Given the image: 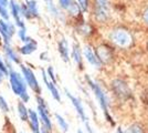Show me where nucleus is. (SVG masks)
<instances>
[{
  "label": "nucleus",
  "instance_id": "f257e3e1",
  "mask_svg": "<svg viewBox=\"0 0 148 133\" xmlns=\"http://www.w3.org/2000/svg\"><path fill=\"white\" fill-rule=\"evenodd\" d=\"M9 82H10V87L13 93L16 95H22L23 93L28 92L27 90V83H25V79L21 73H19L17 71L11 69L9 71Z\"/></svg>",
  "mask_w": 148,
  "mask_h": 133
},
{
  "label": "nucleus",
  "instance_id": "f03ea898",
  "mask_svg": "<svg viewBox=\"0 0 148 133\" xmlns=\"http://www.w3.org/2000/svg\"><path fill=\"white\" fill-rule=\"evenodd\" d=\"M86 80H87V83H88V85H90V88L93 90V92H94V94L96 96V99H97V101H99V107L103 109V111H104V113L106 114V116H107V119L108 121H112L111 116L108 115V99H107V96L106 94L104 93V91H103V89L101 88V85H99V83L94 82L93 80L90 79V76H86Z\"/></svg>",
  "mask_w": 148,
  "mask_h": 133
},
{
  "label": "nucleus",
  "instance_id": "7ed1b4c3",
  "mask_svg": "<svg viewBox=\"0 0 148 133\" xmlns=\"http://www.w3.org/2000/svg\"><path fill=\"white\" fill-rule=\"evenodd\" d=\"M65 93H66V96L70 99L71 103L73 104L74 109L76 110V112H77L79 116L81 118L82 122H84V124H85V127H86L87 132H88V133H94V132H93V130H92V127H91V125H90V123H88V119H87L86 113H85V111H84V108H83V104H82L81 100L79 99V98L74 96L73 94H71L68 90H65Z\"/></svg>",
  "mask_w": 148,
  "mask_h": 133
},
{
  "label": "nucleus",
  "instance_id": "20e7f679",
  "mask_svg": "<svg viewBox=\"0 0 148 133\" xmlns=\"http://www.w3.org/2000/svg\"><path fill=\"white\" fill-rule=\"evenodd\" d=\"M17 32V27L9 20L0 19V37L3 40L5 44H10L12 37Z\"/></svg>",
  "mask_w": 148,
  "mask_h": 133
},
{
  "label": "nucleus",
  "instance_id": "39448f33",
  "mask_svg": "<svg viewBox=\"0 0 148 133\" xmlns=\"http://www.w3.org/2000/svg\"><path fill=\"white\" fill-rule=\"evenodd\" d=\"M20 68H21V73H22V76L25 79L27 85H29L33 92L40 94L41 93V88H40V84L38 82L33 71L29 67H25V65H22V64H20Z\"/></svg>",
  "mask_w": 148,
  "mask_h": 133
},
{
  "label": "nucleus",
  "instance_id": "423d86ee",
  "mask_svg": "<svg viewBox=\"0 0 148 133\" xmlns=\"http://www.w3.org/2000/svg\"><path fill=\"white\" fill-rule=\"evenodd\" d=\"M110 38L114 43L118 45V47H122V48H126L132 43V36L130 34V32H127L126 30L123 29H117V30H114L110 34Z\"/></svg>",
  "mask_w": 148,
  "mask_h": 133
},
{
  "label": "nucleus",
  "instance_id": "0eeeda50",
  "mask_svg": "<svg viewBox=\"0 0 148 133\" xmlns=\"http://www.w3.org/2000/svg\"><path fill=\"white\" fill-rule=\"evenodd\" d=\"M110 16V2L108 0H95V17L103 22L106 21Z\"/></svg>",
  "mask_w": 148,
  "mask_h": 133
},
{
  "label": "nucleus",
  "instance_id": "6e6552de",
  "mask_svg": "<svg viewBox=\"0 0 148 133\" xmlns=\"http://www.w3.org/2000/svg\"><path fill=\"white\" fill-rule=\"evenodd\" d=\"M9 12L10 16L14 19V25L18 28H23L25 27V23L23 21V18L21 17V11H20V3L16 0H9Z\"/></svg>",
  "mask_w": 148,
  "mask_h": 133
},
{
  "label": "nucleus",
  "instance_id": "1a4fd4ad",
  "mask_svg": "<svg viewBox=\"0 0 148 133\" xmlns=\"http://www.w3.org/2000/svg\"><path fill=\"white\" fill-rule=\"evenodd\" d=\"M38 115H39V120H41L42 124H43L44 130L51 131L52 130V122H51L49 116V109L38 105Z\"/></svg>",
  "mask_w": 148,
  "mask_h": 133
},
{
  "label": "nucleus",
  "instance_id": "9d476101",
  "mask_svg": "<svg viewBox=\"0 0 148 133\" xmlns=\"http://www.w3.org/2000/svg\"><path fill=\"white\" fill-rule=\"evenodd\" d=\"M113 89H114L115 93L121 98H128L130 95L128 85L122 80H114L113 81Z\"/></svg>",
  "mask_w": 148,
  "mask_h": 133
},
{
  "label": "nucleus",
  "instance_id": "9b49d317",
  "mask_svg": "<svg viewBox=\"0 0 148 133\" xmlns=\"http://www.w3.org/2000/svg\"><path fill=\"white\" fill-rule=\"evenodd\" d=\"M42 78H43V81H44V83H45V85H47L48 90L50 91V93H51L52 96H53V99L56 100L58 102L61 101V95H60V93H59V90L56 89V85L52 82V81H49L48 74H47V71H44V70H42Z\"/></svg>",
  "mask_w": 148,
  "mask_h": 133
},
{
  "label": "nucleus",
  "instance_id": "f8f14e48",
  "mask_svg": "<svg viewBox=\"0 0 148 133\" xmlns=\"http://www.w3.org/2000/svg\"><path fill=\"white\" fill-rule=\"evenodd\" d=\"M29 112V124H30L31 131L33 133H41V130H40V120H39V115L36 111H33L32 109H29L28 110Z\"/></svg>",
  "mask_w": 148,
  "mask_h": 133
},
{
  "label": "nucleus",
  "instance_id": "ddd939ff",
  "mask_svg": "<svg viewBox=\"0 0 148 133\" xmlns=\"http://www.w3.org/2000/svg\"><path fill=\"white\" fill-rule=\"evenodd\" d=\"M84 56L86 58V60L88 61V63L92 64L95 68H101L102 65V61L99 59V57L95 54V52L92 50V48L90 47H85L84 48Z\"/></svg>",
  "mask_w": 148,
  "mask_h": 133
},
{
  "label": "nucleus",
  "instance_id": "4468645a",
  "mask_svg": "<svg viewBox=\"0 0 148 133\" xmlns=\"http://www.w3.org/2000/svg\"><path fill=\"white\" fill-rule=\"evenodd\" d=\"M3 52H5V56L8 60H10L17 64H21V59L19 57V54L16 52L14 49H12V47L10 44H3Z\"/></svg>",
  "mask_w": 148,
  "mask_h": 133
},
{
  "label": "nucleus",
  "instance_id": "2eb2a0df",
  "mask_svg": "<svg viewBox=\"0 0 148 133\" xmlns=\"http://www.w3.org/2000/svg\"><path fill=\"white\" fill-rule=\"evenodd\" d=\"M59 52L61 56L62 60L64 62L70 61V51H69V43L66 39H61L59 42Z\"/></svg>",
  "mask_w": 148,
  "mask_h": 133
},
{
  "label": "nucleus",
  "instance_id": "dca6fc26",
  "mask_svg": "<svg viewBox=\"0 0 148 133\" xmlns=\"http://www.w3.org/2000/svg\"><path fill=\"white\" fill-rule=\"evenodd\" d=\"M37 48H38L37 42L32 39L29 42H25V43L19 49V52H20L21 54H23V56H30V54H32L34 51L37 50Z\"/></svg>",
  "mask_w": 148,
  "mask_h": 133
},
{
  "label": "nucleus",
  "instance_id": "f3484780",
  "mask_svg": "<svg viewBox=\"0 0 148 133\" xmlns=\"http://www.w3.org/2000/svg\"><path fill=\"white\" fill-rule=\"evenodd\" d=\"M72 59L74 62L77 64L82 69V51H81L80 45L77 43H73V48H72Z\"/></svg>",
  "mask_w": 148,
  "mask_h": 133
},
{
  "label": "nucleus",
  "instance_id": "a211bd4d",
  "mask_svg": "<svg viewBox=\"0 0 148 133\" xmlns=\"http://www.w3.org/2000/svg\"><path fill=\"white\" fill-rule=\"evenodd\" d=\"M25 6L28 8V10L30 11L32 18H38V17L40 16L38 2L36 0H25Z\"/></svg>",
  "mask_w": 148,
  "mask_h": 133
},
{
  "label": "nucleus",
  "instance_id": "6ab92c4d",
  "mask_svg": "<svg viewBox=\"0 0 148 133\" xmlns=\"http://www.w3.org/2000/svg\"><path fill=\"white\" fill-rule=\"evenodd\" d=\"M17 110H18V115L20 118V120L25 122V121L29 120V112H28V109L25 105V103L22 101H20L17 105Z\"/></svg>",
  "mask_w": 148,
  "mask_h": 133
},
{
  "label": "nucleus",
  "instance_id": "aec40b11",
  "mask_svg": "<svg viewBox=\"0 0 148 133\" xmlns=\"http://www.w3.org/2000/svg\"><path fill=\"white\" fill-rule=\"evenodd\" d=\"M99 59L101 61H104V62H108L111 60L112 54L110 52V49H107L106 47H99Z\"/></svg>",
  "mask_w": 148,
  "mask_h": 133
},
{
  "label": "nucleus",
  "instance_id": "412c9836",
  "mask_svg": "<svg viewBox=\"0 0 148 133\" xmlns=\"http://www.w3.org/2000/svg\"><path fill=\"white\" fill-rule=\"evenodd\" d=\"M17 34H18V38L20 39V41H22L23 43L29 42V41L32 40V38L27 36V28H25V27H23V28H18Z\"/></svg>",
  "mask_w": 148,
  "mask_h": 133
},
{
  "label": "nucleus",
  "instance_id": "4be33fe9",
  "mask_svg": "<svg viewBox=\"0 0 148 133\" xmlns=\"http://www.w3.org/2000/svg\"><path fill=\"white\" fill-rule=\"evenodd\" d=\"M66 10H68L71 16H79L81 12V8L79 6V3L74 2V1H71V3H70V6L68 7Z\"/></svg>",
  "mask_w": 148,
  "mask_h": 133
},
{
  "label": "nucleus",
  "instance_id": "5701e85b",
  "mask_svg": "<svg viewBox=\"0 0 148 133\" xmlns=\"http://www.w3.org/2000/svg\"><path fill=\"white\" fill-rule=\"evenodd\" d=\"M56 122H58V124H59V127H61V130L63 132H66L69 130V123L65 121V119L60 115V114L56 113Z\"/></svg>",
  "mask_w": 148,
  "mask_h": 133
},
{
  "label": "nucleus",
  "instance_id": "b1692460",
  "mask_svg": "<svg viewBox=\"0 0 148 133\" xmlns=\"http://www.w3.org/2000/svg\"><path fill=\"white\" fill-rule=\"evenodd\" d=\"M45 1V3H47V7H48V9H49V11L54 17H60V11L58 10V8L56 6L54 5V2H53V0H44Z\"/></svg>",
  "mask_w": 148,
  "mask_h": 133
},
{
  "label": "nucleus",
  "instance_id": "393cba45",
  "mask_svg": "<svg viewBox=\"0 0 148 133\" xmlns=\"http://www.w3.org/2000/svg\"><path fill=\"white\" fill-rule=\"evenodd\" d=\"M20 11H21V17L25 18V19H32V16H31L30 11L28 10V8L25 6V3L20 5Z\"/></svg>",
  "mask_w": 148,
  "mask_h": 133
},
{
  "label": "nucleus",
  "instance_id": "a878e982",
  "mask_svg": "<svg viewBox=\"0 0 148 133\" xmlns=\"http://www.w3.org/2000/svg\"><path fill=\"white\" fill-rule=\"evenodd\" d=\"M0 17H1V19L7 20V21L10 19V12H9V8L8 7L0 5Z\"/></svg>",
  "mask_w": 148,
  "mask_h": 133
},
{
  "label": "nucleus",
  "instance_id": "bb28decb",
  "mask_svg": "<svg viewBox=\"0 0 148 133\" xmlns=\"http://www.w3.org/2000/svg\"><path fill=\"white\" fill-rule=\"evenodd\" d=\"M0 110H1L3 113H8V112L10 111L9 104H8L7 100L2 96V95H0Z\"/></svg>",
  "mask_w": 148,
  "mask_h": 133
},
{
  "label": "nucleus",
  "instance_id": "cd10ccee",
  "mask_svg": "<svg viewBox=\"0 0 148 133\" xmlns=\"http://www.w3.org/2000/svg\"><path fill=\"white\" fill-rule=\"evenodd\" d=\"M0 71H1V72L5 74V76L9 74V69L7 68L6 61L2 59V57H1V56H0Z\"/></svg>",
  "mask_w": 148,
  "mask_h": 133
},
{
  "label": "nucleus",
  "instance_id": "c85d7f7f",
  "mask_svg": "<svg viewBox=\"0 0 148 133\" xmlns=\"http://www.w3.org/2000/svg\"><path fill=\"white\" fill-rule=\"evenodd\" d=\"M128 132L130 133H144V130L143 127L139 125V124H133L130 125V129H128Z\"/></svg>",
  "mask_w": 148,
  "mask_h": 133
},
{
  "label": "nucleus",
  "instance_id": "c756f323",
  "mask_svg": "<svg viewBox=\"0 0 148 133\" xmlns=\"http://www.w3.org/2000/svg\"><path fill=\"white\" fill-rule=\"evenodd\" d=\"M47 74L49 76V78L51 79V81L54 83V84H56V76H54V70H53L52 67H49V68H48V70H47Z\"/></svg>",
  "mask_w": 148,
  "mask_h": 133
},
{
  "label": "nucleus",
  "instance_id": "7c9ffc66",
  "mask_svg": "<svg viewBox=\"0 0 148 133\" xmlns=\"http://www.w3.org/2000/svg\"><path fill=\"white\" fill-rule=\"evenodd\" d=\"M77 3H79V6H80L81 10L86 11L87 7H88V0H77Z\"/></svg>",
  "mask_w": 148,
  "mask_h": 133
},
{
  "label": "nucleus",
  "instance_id": "2f4dec72",
  "mask_svg": "<svg viewBox=\"0 0 148 133\" xmlns=\"http://www.w3.org/2000/svg\"><path fill=\"white\" fill-rule=\"evenodd\" d=\"M72 0H59V3L62 9H68V7L70 6Z\"/></svg>",
  "mask_w": 148,
  "mask_h": 133
},
{
  "label": "nucleus",
  "instance_id": "473e14b6",
  "mask_svg": "<svg viewBox=\"0 0 148 133\" xmlns=\"http://www.w3.org/2000/svg\"><path fill=\"white\" fill-rule=\"evenodd\" d=\"M144 20L148 23V8L145 10V12H144Z\"/></svg>",
  "mask_w": 148,
  "mask_h": 133
},
{
  "label": "nucleus",
  "instance_id": "72a5a7b5",
  "mask_svg": "<svg viewBox=\"0 0 148 133\" xmlns=\"http://www.w3.org/2000/svg\"><path fill=\"white\" fill-rule=\"evenodd\" d=\"M3 78H5V74H3L2 72H0V84L2 83V81H3Z\"/></svg>",
  "mask_w": 148,
  "mask_h": 133
},
{
  "label": "nucleus",
  "instance_id": "f704fd0d",
  "mask_svg": "<svg viewBox=\"0 0 148 133\" xmlns=\"http://www.w3.org/2000/svg\"><path fill=\"white\" fill-rule=\"evenodd\" d=\"M116 133H124V131L121 129V127H118L117 130H116Z\"/></svg>",
  "mask_w": 148,
  "mask_h": 133
},
{
  "label": "nucleus",
  "instance_id": "c9c22d12",
  "mask_svg": "<svg viewBox=\"0 0 148 133\" xmlns=\"http://www.w3.org/2000/svg\"><path fill=\"white\" fill-rule=\"evenodd\" d=\"M41 133H49V131H47V130H42V131H41Z\"/></svg>",
  "mask_w": 148,
  "mask_h": 133
},
{
  "label": "nucleus",
  "instance_id": "e433bc0d",
  "mask_svg": "<svg viewBox=\"0 0 148 133\" xmlns=\"http://www.w3.org/2000/svg\"><path fill=\"white\" fill-rule=\"evenodd\" d=\"M77 133H83V132H82V130H81V129H80V130L77 131Z\"/></svg>",
  "mask_w": 148,
  "mask_h": 133
},
{
  "label": "nucleus",
  "instance_id": "4c0bfd02",
  "mask_svg": "<svg viewBox=\"0 0 148 133\" xmlns=\"http://www.w3.org/2000/svg\"><path fill=\"white\" fill-rule=\"evenodd\" d=\"M20 133H25V132H20Z\"/></svg>",
  "mask_w": 148,
  "mask_h": 133
}]
</instances>
